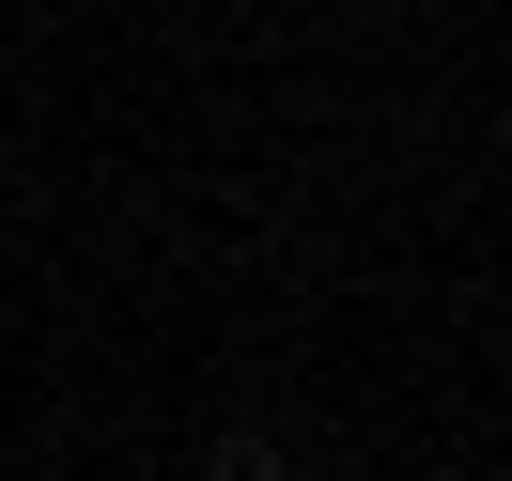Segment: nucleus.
<instances>
[{"mask_svg":"<svg viewBox=\"0 0 512 481\" xmlns=\"http://www.w3.org/2000/svg\"><path fill=\"white\" fill-rule=\"evenodd\" d=\"M202 481H280V450H264V435H218V466H202Z\"/></svg>","mask_w":512,"mask_h":481,"instance_id":"nucleus-1","label":"nucleus"}]
</instances>
